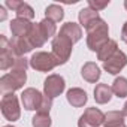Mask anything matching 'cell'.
<instances>
[{"label":"cell","mask_w":127,"mask_h":127,"mask_svg":"<svg viewBox=\"0 0 127 127\" xmlns=\"http://www.w3.org/2000/svg\"><path fill=\"white\" fill-rule=\"evenodd\" d=\"M85 32H87V46L93 52H97L103 45H106L111 40L109 39V27H108L106 21L102 18H99L93 24H90L85 29Z\"/></svg>","instance_id":"cell-1"},{"label":"cell","mask_w":127,"mask_h":127,"mask_svg":"<svg viewBox=\"0 0 127 127\" xmlns=\"http://www.w3.org/2000/svg\"><path fill=\"white\" fill-rule=\"evenodd\" d=\"M72 48H73V42L70 39H67L66 36L57 34L52 39V42H51V54L54 55L58 66L66 64L69 61L70 54H72Z\"/></svg>","instance_id":"cell-2"},{"label":"cell","mask_w":127,"mask_h":127,"mask_svg":"<svg viewBox=\"0 0 127 127\" xmlns=\"http://www.w3.org/2000/svg\"><path fill=\"white\" fill-rule=\"evenodd\" d=\"M27 81V73L24 70H12L0 78V90L3 94L14 93L24 87Z\"/></svg>","instance_id":"cell-3"},{"label":"cell","mask_w":127,"mask_h":127,"mask_svg":"<svg viewBox=\"0 0 127 127\" xmlns=\"http://www.w3.org/2000/svg\"><path fill=\"white\" fill-rule=\"evenodd\" d=\"M0 111L2 115L8 120V121H17L21 117V108H20V100L14 93H8L3 94L2 102H0Z\"/></svg>","instance_id":"cell-4"},{"label":"cell","mask_w":127,"mask_h":127,"mask_svg":"<svg viewBox=\"0 0 127 127\" xmlns=\"http://www.w3.org/2000/svg\"><path fill=\"white\" fill-rule=\"evenodd\" d=\"M57 61L51 52L37 51L30 58V67L36 72H51L54 67H57Z\"/></svg>","instance_id":"cell-5"},{"label":"cell","mask_w":127,"mask_h":127,"mask_svg":"<svg viewBox=\"0 0 127 127\" xmlns=\"http://www.w3.org/2000/svg\"><path fill=\"white\" fill-rule=\"evenodd\" d=\"M64 88H66V81L58 73H51L43 81V94L51 97V99L58 97L63 91H64Z\"/></svg>","instance_id":"cell-6"},{"label":"cell","mask_w":127,"mask_h":127,"mask_svg":"<svg viewBox=\"0 0 127 127\" xmlns=\"http://www.w3.org/2000/svg\"><path fill=\"white\" fill-rule=\"evenodd\" d=\"M105 123V114L99 108H87L78 120V127H100Z\"/></svg>","instance_id":"cell-7"},{"label":"cell","mask_w":127,"mask_h":127,"mask_svg":"<svg viewBox=\"0 0 127 127\" xmlns=\"http://www.w3.org/2000/svg\"><path fill=\"white\" fill-rule=\"evenodd\" d=\"M42 99H43V94L33 87L26 88L21 93V103L26 111H39Z\"/></svg>","instance_id":"cell-8"},{"label":"cell","mask_w":127,"mask_h":127,"mask_svg":"<svg viewBox=\"0 0 127 127\" xmlns=\"http://www.w3.org/2000/svg\"><path fill=\"white\" fill-rule=\"evenodd\" d=\"M15 55L11 51V43L6 39L5 34H0V69L2 70H8L14 67L15 63Z\"/></svg>","instance_id":"cell-9"},{"label":"cell","mask_w":127,"mask_h":127,"mask_svg":"<svg viewBox=\"0 0 127 127\" xmlns=\"http://www.w3.org/2000/svg\"><path fill=\"white\" fill-rule=\"evenodd\" d=\"M126 66H127V55L121 49H118L108 61L103 63V69L109 75H118Z\"/></svg>","instance_id":"cell-10"},{"label":"cell","mask_w":127,"mask_h":127,"mask_svg":"<svg viewBox=\"0 0 127 127\" xmlns=\"http://www.w3.org/2000/svg\"><path fill=\"white\" fill-rule=\"evenodd\" d=\"M11 43V51L15 57H24L27 52H30L33 49V45L30 43L29 37H14L9 40Z\"/></svg>","instance_id":"cell-11"},{"label":"cell","mask_w":127,"mask_h":127,"mask_svg":"<svg viewBox=\"0 0 127 127\" xmlns=\"http://www.w3.org/2000/svg\"><path fill=\"white\" fill-rule=\"evenodd\" d=\"M58 34L66 36L67 39H70V40L75 43V42H78V40L82 39V29H81L79 24H76V23H73V21H69V23H64V24L61 26Z\"/></svg>","instance_id":"cell-12"},{"label":"cell","mask_w":127,"mask_h":127,"mask_svg":"<svg viewBox=\"0 0 127 127\" xmlns=\"http://www.w3.org/2000/svg\"><path fill=\"white\" fill-rule=\"evenodd\" d=\"M66 99H67V102H69L73 108H82V106L87 103L88 96H87V93H85L82 88H79V87H73V88L67 90V93H66Z\"/></svg>","instance_id":"cell-13"},{"label":"cell","mask_w":127,"mask_h":127,"mask_svg":"<svg viewBox=\"0 0 127 127\" xmlns=\"http://www.w3.org/2000/svg\"><path fill=\"white\" fill-rule=\"evenodd\" d=\"M32 26L33 23L27 21V20H23V18H15L11 21V32L14 34V37H26L29 36L30 30H32Z\"/></svg>","instance_id":"cell-14"},{"label":"cell","mask_w":127,"mask_h":127,"mask_svg":"<svg viewBox=\"0 0 127 127\" xmlns=\"http://www.w3.org/2000/svg\"><path fill=\"white\" fill-rule=\"evenodd\" d=\"M81 75H82V78H84L87 82L96 84V82L100 79L102 72H100V67L96 64L94 61H87L85 64L82 66V69H81Z\"/></svg>","instance_id":"cell-15"},{"label":"cell","mask_w":127,"mask_h":127,"mask_svg":"<svg viewBox=\"0 0 127 127\" xmlns=\"http://www.w3.org/2000/svg\"><path fill=\"white\" fill-rule=\"evenodd\" d=\"M112 88L108 84H97L94 87V100L99 105H105L112 99Z\"/></svg>","instance_id":"cell-16"},{"label":"cell","mask_w":127,"mask_h":127,"mask_svg":"<svg viewBox=\"0 0 127 127\" xmlns=\"http://www.w3.org/2000/svg\"><path fill=\"white\" fill-rule=\"evenodd\" d=\"M27 37H29L30 43L33 45V48H40V46H43V43L46 42V37H45V34H43V32H42L39 23H33L32 30H30V33H29Z\"/></svg>","instance_id":"cell-17"},{"label":"cell","mask_w":127,"mask_h":127,"mask_svg":"<svg viewBox=\"0 0 127 127\" xmlns=\"http://www.w3.org/2000/svg\"><path fill=\"white\" fill-rule=\"evenodd\" d=\"M100 17H99V12L97 11H94V9H91V8H82L81 11H79V14H78V20H79V26L81 27H84V29H87L90 24H93L96 20H99Z\"/></svg>","instance_id":"cell-18"},{"label":"cell","mask_w":127,"mask_h":127,"mask_svg":"<svg viewBox=\"0 0 127 127\" xmlns=\"http://www.w3.org/2000/svg\"><path fill=\"white\" fill-rule=\"evenodd\" d=\"M117 51H118V43H117V40H112V39H111L106 45H103V46L97 51V58L105 63V61H108Z\"/></svg>","instance_id":"cell-19"},{"label":"cell","mask_w":127,"mask_h":127,"mask_svg":"<svg viewBox=\"0 0 127 127\" xmlns=\"http://www.w3.org/2000/svg\"><path fill=\"white\" fill-rule=\"evenodd\" d=\"M124 114L123 111H109L108 114H105V123L103 127H117L124 124Z\"/></svg>","instance_id":"cell-20"},{"label":"cell","mask_w":127,"mask_h":127,"mask_svg":"<svg viewBox=\"0 0 127 127\" xmlns=\"http://www.w3.org/2000/svg\"><path fill=\"white\" fill-rule=\"evenodd\" d=\"M45 18L51 20L54 23H60L63 18H64V11H63V8L60 5L52 3V5L46 6V9H45Z\"/></svg>","instance_id":"cell-21"},{"label":"cell","mask_w":127,"mask_h":127,"mask_svg":"<svg viewBox=\"0 0 127 127\" xmlns=\"http://www.w3.org/2000/svg\"><path fill=\"white\" fill-rule=\"evenodd\" d=\"M111 88H112V93H114L118 99L127 97V78H124V76L115 78Z\"/></svg>","instance_id":"cell-22"},{"label":"cell","mask_w":127,"mask_h":127,"mask_svg":"<svg viewBox=\"0 0 127 127\" xmlns=\"http://www.w3.org/2000/svg\"><path fill=\"white\" fill-rule=\"evenodd\" d=\"M40 29H42V32H43V34H45V37H46V40L48 39H54L55 36V33H57V26H55V23L54 21H51V20H46V18H43L40 23Z\"/></svg>","instance_id":"cell-23"},{"label":"cell","mask_w":127,"mask_h":127,"mask_svg":"<svg viewBox=\"0 0 127 127\" xmlns=\"http://www.w3.org/2000/svg\"><path fill=\"white\" fill-rule=\"evenodd\" d=\"M52 120L49 117V114H42L37 112L33 118H32V126L33 127H51Z\"/></svg>","instance_id":"cell-24"},{"label":"cell","mask_w":127,"mask_h":127,"mask_svg":"<svg viewBox=\"0 0 127 127\" xmlns=\"http://www.w3.org/2000/svg\"><path fill=\"white\" fill-rule=\"evenodd\" d=\"M17 18H23V20H27V21H30V20H33L34 18V11H33V8L29 5V3H24L23 2V5L17 9Z\"/></svg>","instance_id":"cell-25"},{"label":"cell","mask_w":127,"mask_h":127,"mask_svg":"<svg viewBox=\"0 0 127 127\" xmlns=\"http://www.w3.org/2000/svg\"><path fill=\"white\" fill-rule=\"evenodd\" d=\"M51 108H52V99L43 94V99H42V103H40V108H39V111H37V112H42V114H49Z\"/></svg>","instance_id":"cell-26"},{"label":"cell","mask_w":127,"mask_h":127,"mask_svg":"<svg viewBox=\"0 0 127 127\" xmlns=\"http://www.w3.org/2000/svg\"><path fill=\"white\" fill-rule=\"evenodd\" d=\"M109 5V0H103V2H97V0H88V8L94 9V11H102Z\"/></svg>","instance_id":"cell-27"},{"label":"cell","mask_w":127,"mask_h":127,"mask_svg":"<svg viewBox=\"0 0 127 127\" xmlns=\"http://www.w3.org/2000/svg\"><path fill=\"white\" fill-rule=\"evenodd\" d=\"M23 5V2H20V0H6V6L9 9H12L14 12H17V9Z\"/></svg>","instance_id":"cell-28"},{"label":"cell","mask_w":127,"mask_h":127,"mask_svg":"<svg viewBox=\"0 0 127 127\" xmlns=\"http://www.w3.org/2000/svg\"><path fill=\"white\" fill-rule=\"evenodd\" d=\"M121 40L127 43V21L123 24V29H121Z\"/></svg>","instance_id":"cell-29"},{"label":"cell","mask_w":127,"mask_h":127,"mask_svg":"<svg viewBox=\"0 0 127 127\" xmlns=\"http://www.w3.org/2000/svg\"><path fill=\"white\" fill-rule=\"evenodd\" d=\"M3 20H6V12L3 6H0V21H3Z\"/></svg>","instance_id":"cell-30"},{"label":"cell","mask_w":127,"mask_h":127,"mask_svg":"<svg viewBox=\"0 0 127 127\" xmlns=\"http://www.w3.org/2000/svg\"><path fill=\"white\" fill-rule=\"evenodd\" d=\"M123 114L127 117V102H126V103H124V106H123Z\"/></svg>","instance_id":"cell-31"},{"label":"cell","mask_w":127,"mask_h":127,"mask_svg":"<svg viewBox=\"0 0 127 127\" xmlns=\"http://www.w3.org/2000/svg\"><path fill=\"white\" fill-rule=\"evenodd\" d=\"M124 8L127 9V0H126V2H124Z\"/></svg>","instance_id":"cell-32"},{"label":"cell","mask_w":127,"mask_h":127,"mask_svg":"<svg viewBox=\"0 0 127 127\" xmlns=\"http://www.w3.org/2000/svg\"><path fill=\"white\" fill-rule=\"evenodd\" d=\"M117 127H127L126 124H121V126H117Z\"/></svg>","instance_id":"cell-33"},{"label":"cell","mask_w":127,"mask_h":127,"mask_svg":"<svg viewBox=\"0 0 127 127\" xmlns=\"http://www.w3.org/2000/svg\"><path fill=\"white\" fill-rule=\"evenodd\" d=\"M3 127H14V126H3Z\"/></svg>","instance_id":"cell-34"}]
</instances>
